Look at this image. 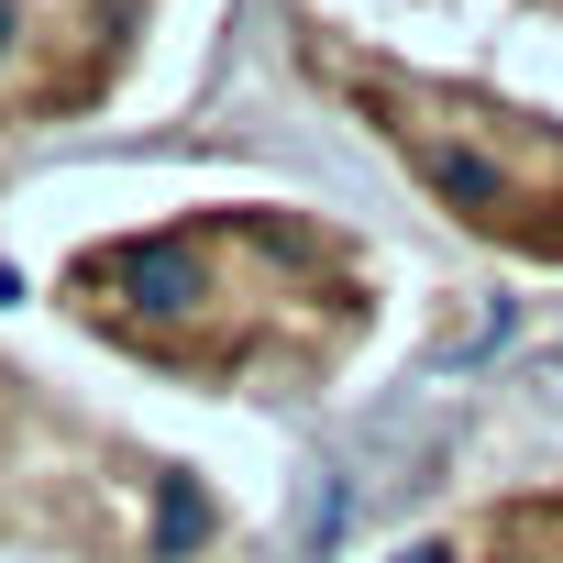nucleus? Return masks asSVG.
Wrapping results in <instances>:
<instances>
[{
	"label": "nucleus",
	"mask_w": 563,
	"mask_h": 563,
	"mask_svg": "<svg viewBox=\"0 0 563 563\" xmlns=\"http://www.w3.org/2000/svg\"><path fill=\"white\" fill-rule=\"evenodd\" d=\"M431 188H442V199H475V210H486V199H497V166H486V155H431Z\"/></svg>",
	"instance_id": "1"
},
{
	"label": "nucleus",
	"mask_w": 563,
	"mask_h": 563,
	"mask_svg": "<svg viewBox=\"0 0 563 563\" xmlns=\"http://www.w3.org/2000/svg\"><path fill=\"white\" fill-rule=\"evenodd\" d=\"M398 563H453V552H442V541H420V552H398Z\"/></svg>",
	"instance_id": "2"
}]
</instances>
